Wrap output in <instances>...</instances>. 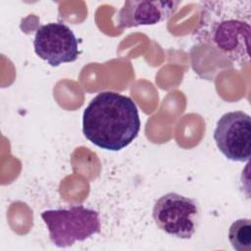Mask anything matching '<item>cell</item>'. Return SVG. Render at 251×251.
<instances>
[{"instance_id":"obj_4","label":"cell","mask_w":251,"mask_h":251,"mask_svg":"<svg viewBox=\"0 0 251 251\" xmlns=\"http://www.w3.org/2000/svg\"><path fill=\"white\" fill-rule=\"evenodd\" d=\"M152 216L156 226L167 234L190 239L198 226L200 209L194 199L169 192L155 202Z\"/></svg>"},{"instance_id":"obj_7","label":"cell","mask_w":251,"mask_h":251,"mask_svg":"<svg viewBox=\"0 0 251 251\" xmlns=\"http://www.w3.org/2000/svg\"><path fill=\"white\" fill-rule=\"evenodd\" d=\"M180 1H126L118 13L120 27L153 25L168 20L177 10Z\"/></svg>"},{"instance_id":"obj_5","label":"cell","mask_w":251,"mask_h":251,"mask_svg":"<svg viewBox=\"0 0 251 251\" xmlns=\"http://www.w3.org/2000/svg\"><path fill=\"white\" fill-rule=\"evenodd\" d=\"M214 140L226 158L247 162L251 155V118L243 111L224 114L217 122Z\"/></svg>"},{"instance_id":"obj_2","label":"cell","mask_w":251,"mask_h":251,"mask_svg":"<svg viewBox=\"0 0 251 251\" xmlns=\"http://www.w3.org/2000/svg\"><path fill=\"white\" fill-rule=\"evenodd\" d=\"M250 1H209L204 2L196 34L199 40L242 66L250 60Z\"/></svg>"},{"instance_id":"obj_8","label":"cell","mask_w":251,"mask_h":251,"mask_svg":"<svg viewBox=\"0 0 251 251\" xmlns=\"http://www.w3.org/2000/svg\"><path fill=\"white\" fill-rule=\"evenodd\" d=\"M228 241L236 251H251V221L238 219L234 221L227 232Z\"/></svg>"},{"instance_id":"obj_1","label":"cell","mask_w":251,"mask_h":251,"mask_svg":"<svg viewBox=\"0 0 251 251\" xmlns=\"http://www.w3.org/2000/svg\"><path fill=\"white\" fill-rule=\"evenodd\" d=\"M140 119L133 100L114 91L98 93L83 111L82 132L97 147L119 151L138 135Z\"/></svg>"},{"instance_id":"obj_3","label":"cell","mask_w":251,"mask_h":251,"mask_svg":"<svg viewBox=\"0 0 251 251\" xmlns=\"http://www.w3.org/2000/svg\"><path fill=\"white\" fill-rule=\"evenodd\" d=\"M41 218L48 228L51 242L60 248L84 241L101 230L98 212L83 205L46 210L41 213Z\"/></svg>"},{"instance_id":"obj_6","label":"cell","mask_w":251,"mask_h":251,"mask_svg":"<svg viewBox=\"0 0 251 251\" xmlns=\"http://www.w3.org/2000/svg\"><path fill=\"white\" fill-rule=\"evenodd\" d=\"M33 47L36 55L52 67L74 62L79 55L77 38L63 23L40 25L35 32Z\"/></svg>"}]
</instances>
